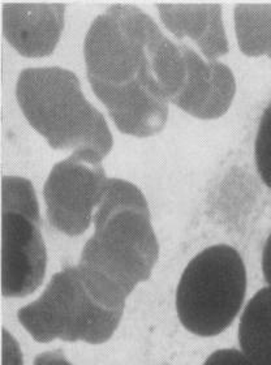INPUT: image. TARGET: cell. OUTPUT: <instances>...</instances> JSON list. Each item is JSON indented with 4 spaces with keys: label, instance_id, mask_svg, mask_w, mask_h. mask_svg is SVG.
<instances>
[{
    "label": "cell",
    "instance_id": "cell-1",
    "mask_svg": "<svg viewBox=\"0 0 271 365\" xmlns=\"http://www.w3.org/2000/svg\"><path fill=\"white\" fill-rule=\"evenodd\" d=\"M83 55L91 89L121 132L149 137L165 128L187 61L183 46L150 16L133 4H113L91 23Z\"/></svg>",
    "mask_w": 271,
    "mask_h": 365
},
{
    "label": "cell",
    "instance_id": "cell-2",
    "mask_svg": "<svg viewBox=\"0 0 271 365\" xmlns=\"http://www.w3.org/2000/svg\"><path fill=\"white\" fill-rule=\"evenodd\" d=\"M159 259L148 200L123 179H108L94 214V232L77 267L91 295L108 309H126L136 287L150 278Z\"/></svg>",
    "mask_w": 271,
    "mask_h": 365
},
{
    "label": "cell",
    "instance_id": "cell-3",
    "mask_svg": "<svg viewBox=\"0 0 271 365\" xmlns=\"http://www.w3.org/2000/svg\"><path fill=\"white\" fill-rule=\"evenodd\" d=\"M16 97L31 127L53 149L89 150L105 158L113 133L105 116L85 98L78 77L61 67H38L20 72Z\"/></svg>",
    "mask_w": 271,
    "mask_h": 365
},
{
    "label": "cell",
    "instance_id": "cell-4",
    "mask_svg": "<svg viewBox=\"0 0 271 365\" xmlns=\"http://www.w3.org/2000/svg\"><path fill=\"white\" fill-rule=\"evenodd\" d=\"M247 295V269L239 252L215 244L189 261L176 289L183 327L201 338L218 336L234 324Z\"/></svg>",
    "mask_w": 271,
    "mask_h": 365
},
{
    "label": "cell",
    "instance_id": "cell-5",
    "mask_svg": "<svg viewBox=\"0 0 271 365\" xmlns=\"http://www.w3.org/2000/svg\"><path fill=\"white\" fill-rule=\"evenodd\" d=\"M124 311L99 304L76 265L53 274L41 297L17 311V319L38 343L59 339L98 346L113 338Z\"/></svg>",
    "mask_w": 271,
    "mask_h": 365
},
{
    "label": "cell",
    "instance_id": "cell-6",
    "mask_svg": "<svg viewBox=\"0 0 271 365\" xmlns=\"http://www.w3.org/2000/svg\"><path fill=\"white\" fill-rule=\"evenodd\" d=\"M47 267L37 195L31 180H1V294L31 295L42 284Z\"/></svg>",
    "mask_w": 271,
    "mask_h": 365
},
{
    "label": "cell",
    "instance_id": "cell-7",
    "mask_svg": "<svg viewBox=\"0 0 271 365\" xmlns=\"http://www.w3.org/2000/svg\"><path fill=\"white\" fill-rule=\"evenodd\" d=\"M102 157L89 150L73 152L58 162L44 187L47 220L67 236H80L94 221L108 178Z\"/></svg>",
    "mask_w": 271,
    "mask_h": 365
},
{
    "label": "cell",
    "instance_id": "cell-8",
    "mask_svg": "<svg viewBox=\"0 0 271 365\" xmlns=\"http://www.w3.org/2000/svg\"><path fill=\"white\" fill-rule=\"evenodd\" d=\"M181 46L187 61V77L171 102L198 119H218L232 105L236 93L234 72L225 63L206 61L193 48Z\"/></svg>",
    "mask_w": 271,
    "mask_h": 365
},
{
    "label": "cell",
    "instance_id": "cell-9",
    "mask_svg": "<svg viewBox=\"0 0 271 365\" xmlns=\"http://www.w3.org/2000/svg\"><path fill=\"white\" fill-rule=\"evenodd\" d=\"M64 16L63 3H4L3 34L24 56H47L61 39Z\"/></svg>",
    "mask_w": 271,
    "mask_h": 365
},
{
    "label": "cell",
    "instance_id": "cell-10",
    "mask_svg": "<svg viewBox=\"0 0 271 365\" xmlns=\"http://www.w3.org/2000/svg\"><path fill=\"white\" fill-rule=\"evenodd\" d=\"M157 8L167 29L178 38L187 37L196 42L206 61H218L230 51L222 6L218 3H160Z\"/></svg>",
    "mask_w": 271,
    "mask_h": 365
},
{
    "label": "cell",
    "instance_id": "cell-11",
    "mask_svg": "<svg viewBox=\"0 0 271 365\" xmlns=\"http://www.w3.org/2000/svg\"><path fill=\"white\" fill-rule=\"evenodd\" d=\"M239 350L255 365H271V287L258 289L241 313Z\"/></svg>",
    "mask_w": 271,
    "mask_h": 365
},
{
    "label": "cell",
    "instance_id": "cell-12",
    "mask_svg": "<svg viewBox=\"0 0 271 365\" xmlns=\"http://www.w3.org/2000/svg\"><path fill=\"white\" fill-rule=\"evenodd\" d=\"M235 31L241 53L271 59V4L237 3Z\"/></svg>",
    "mask_w": 271,
    "mask_h": 365
},
{
    "label": "cell",
    "instance_id": "cell-13",
    "mask_svg": "<svg viewBox=\"0 0 271 365\" xmlns=\"http://www.w3.org/2000/svg\"><path fill=\"white\" fill-rule=\"evenodd\" d=\"M255 155L258 174L271 190V103L261 116L257 130Z\"/></svg>",
    "mask_w": 271,
    "mask_h": 365
},
{
    "label": "cell",
    "instance_id": "cell-14",
    "mask_svg": "<svg viewBox=\"0 0 271 365\" xmlns=\"http://www.w3.org/2000/svg\"><path fill=\"white\" fill-rule=\"evenodd\" d=\"M203 365H255L237 349H220L214 351Z\"/></svg>",
    "mask_w": 271,
    "mask_h": 365
},
{
    "label": "cell",
    "instance_id": "cell-15",
    "mask_svg": "<svg viewBox=\"0 0 271 365\" xmlns=\"http://www.w3.org/2000/svg\"><path fill=\"white\" fill-rule=\"evenodd\" d=\"M33 365H73L59 350L46 351L34 359Z\"/></svg>",
    "mask_w": 271,
    "mask_h": 365
},
{
    "label": "cell",
    "instance_id": "cell-16",
    "mask_svg": "<svg viewBox=\"0 0 271 365\" xmlns=\"http://www.w3.org/2000/svg\"><path fill=\"white\" fill-rule=\"evenodd\" d=\"M262 273L267 286L271 287V234L265 243L262 252Z\"/></svg>",
    "mask_w": 271,
    "mask_h": 365
}]
</instances>
